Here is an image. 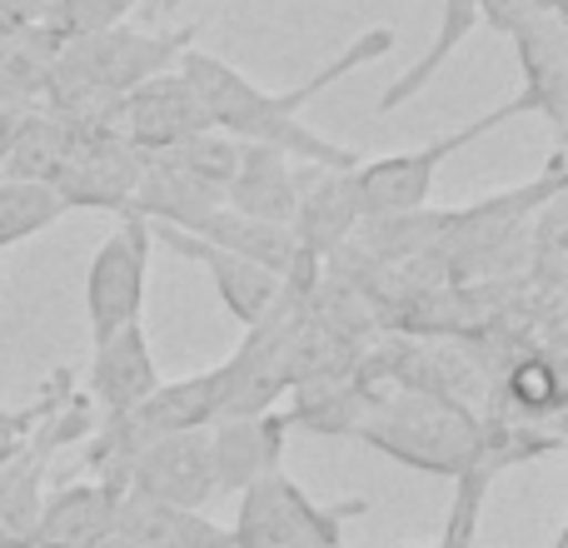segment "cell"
<instances>
[{
  "instance_id": "cell-1",
  "label": "cell",
  "mask_w": 568,
  "mask_h": 548,
  "mask_svg": "<svg viewBox=\"0 0 568 548\" xmlns=\"http://www.w3.org/2000/svg\"><path fill=\"white\" fill-rule=\"evenodd\" d=\"M394 50V30H369L354 45H344L329 65H320L310 80H300L294 90H265L255 80H245L235 65H225L220 55H205V50H185L175 60V70L190 80L200 110H205L210 130L240 140V145H275L294 165H320V170H354L359 155L339 150L334 140L314 135L304 125V105L314 95H324L329 85H339L349 70L369 65V60L389 55Z\"/></svg>"
},
{
  "instance_id": "cell-2",
  "label": "cell",
  "mask_w": 568,
  "mask_h": 548,
  "mask_svg": "<svg viewBox=\"0 0 568 548\" xmlns=\"http://www.w3.org/2000/svg\"><path fill=\"white\" fill-rule=\"evenodd\" d=\"M479 429L484 414H469L464 404L444 399V394L389 384V389H374L369 409H364L359 429L349 439L369 444L374 454L404 464V469L454 479L479 449Z\"/></svg>"
},
{
  "instance_id": "cell-3",
  "label": "cell",
  "mask_w": 568,
  "mask_h": 548,
  "mask_svg": "<svg viewBox=\"0 0 568 548\" xmlns=\"http://www.w3.org/2000/svg\"><path fill=\"white\" fill-rule=\"evenodd\" d=\"M195 30H130V26H110L95 35H75L60 40L55 60H50V90L45 100L60 95H105V100H125L135 85H145L150 75L175 70V60L190 50ZM40 100V105H45Z\"/></svg>"
},
{
  "instance_id": "cell-4",
  "label": "cell",
  "mask_w": 568,
  "mask_h": 548,
  "mask_svg": "<svg viewBox=\"0 0 568 548\" xmlns=\"http://www.w3.org/2000/svg\"><path fill=\"white\" fill-rule=\"evenodd\" d=\"M514 115H529L519 95L504 100V105H499V110H489V115L469 120V125L454 130V135L429 140L424 150H404V155L359 160L354 170H344V185H349L359 220H384V215H409V210H424V205H429L434 175H439L444 160H454L464 145H474V140L494 135V130L509 125Z\"/></svg>"
},
{
  "instance_id": "cell-5",
  "label": "cell",
  "mask_w": 568,
  "mask_h": 548,
  "mask_svg": "<svg viewBox=\"0 0 568 548\" xmlns=\"http://www.w3.org/2000/svg\"><path fill=\"white\" fill-rule=\"evenodd\" d=\"M369 509V499L344 504H314L284 469L250 484L235 504L230 524V548H344L339 529Z\"/></svg>"
},
{
  "instance_id": "cell-6",
  "label": "cell",
  "mask_w": 568,
  "mask_h": 548,
  "mask_svg": "<svg viewBox=\"0 0 568 548\" xmlns=\"http://www.w3.org/2000/svg\"><path fill=\"white\" fill-rule=\"evenodd\" d=\"M150 225L140 215H115V230L95 245L85 270V324L90 344L110 339L115 329L140 324L145 304V274H150Z\"/></svg>"
},
{
  "instance_id": "cell-7",
  "label": "cell",
  "mask_w": 568,
  "mask_h": 548,
  "mask_svg": "<svg viewBox=\"0 0 568 548\" xmlns=\"http://www.w3.org/2000/svg\"><path fill=\"white\" fill-rule=\"evenodd\" d=\"M120 494H140L155 504H180V509H205L215 499V464H210V429H185L150 439L125 454L115 469Z\"/></svg>"
},
{
  "instance_id": "cell-8",
  "label": "cell",
  "mask_w": 568,
  "mask_h": 548,
  "mask_svg": "<svg viewBox=\"0 0 568 548\" xmlns=\"http://www.w3.org/2000/svg\"><path fill=\"white\" fill-rule=\"evenodd\" d=\"M135 180H140V155L130 150L125 135H75L70 130L65 165L55 175L65 210H110V215H125Z\"/></svg>"
},
{
  "instance_id": "cell-9",
  "label": "cell",
  "mask_w": 568,
  "mask_h": 548,
  "mask_svg": "<svg viewBox=\"0 0 568 548\" xmlns=\"http://www.w3.org/2000/svg\"><path fill=\"white\" fill-rule=\"evenodd\" d=\"M294 215H290V235L300 245L304 260L324 265L329 255H339L349 245V235L359 230V210L354 195L344 185V170H320V165H294Z\"/></svg>"
},
{
  "instance_id": "cell-10",
  "label": "cell",
  "mask_w": 568,
  "mask_h": 548,
  "mask_svg": "<svg viewBox=\"0 0 568 548\" xmlns=\"http://www.w3.org/2000/svg\"><path fill=\"white\" fill-rule=\"evenodd\" d=\"M514 50H519V70H524V110L544 115L554 130H568V26L564 10H539L514 30Z\"/></svg>"
},
{
  "instance_id": "cell-11",
  "label": "cell",
  "mask_w": 568,
  "mask_h": 548,
  "mask_svg": "<svg viewBox=\"0 0 568 548\" xmlns=\"http://www.w3.org/2000/svg\"><path fill=\"white\" fill-rule=\"evenodd\" d=\"M284 439L290 424L280 409L270 414H240V419L210 424V464H215V494H245L265 474L284 464Z\"/></svg>"
},
{
  "instance_id": "cell-12",
  "label": "cell",
  "mask_w": 568,
  "mask_h": 548,
  "mask_svg": "<svg viewBox=\"0 0 568 548\" xmlns=\"http://www.w3.org/2000/svg\"><path fill=\"white\" fill-rule=\"evenodd\" d=\"M200 130H210V120L180 70L150 75L145 85H135L125 95V140L135 155H160V150L200 135Z\"/></svg>"
},
{
  "instance_id": "cell-13",
  "label": "cell",
  "mask_w": 568,
  "mask_h": 548,
  "mask_svg": "<svg viewBox=\"0 0 568 548\" xmlns=\"http://www.w3.org/2000/svg\"><path fill=\"white\" fill-rule=\"evenodd\" d=\"M160 384L155 354L140 324L115 329L110 339L90 344V374H85V399L95 409V419H120L130 414L150 389Z\"/></svg>"
},
{
  "instance_id": "cell-14",
  "label": "cell",
  "mask_w": 568,
  "mask_h": 548,
  "mask_svg": "<svg viewBox=\"0 0 568 548\" xmlns=\"http://www.w3.org/2000/svg\"><path fill=\"white\" fill-rule=\"evenodd\" d=\"M145 225H150V220H145ZM150 240H160L165 250H175V255L195 260V265L210 274V284H215L220 304L230 309V319H240L245 329L260 319V314L270 309V304L280 300V290H284L280 274H270V270L250 265V260H240V255H225V250H215V245H205V240L185 235V230L150 225Z\"/></svg>"
},
{
  "instance_id": "cell-15",
  "label": "cell",
  "mask_w": 568,
  "mask_h": 548,
  "mask_svg": "<svg viewBox=\"0 0 568 548\" xmlns=\"http://www.w3.org/2000/svg\"><path fill=\"white\" fill-rule=\"evenodd\" d=\"M115 504L120 489L105 479H80V484H60L45 494L30 529V548H80L100 534L115 529Z\"/></svg>"
},
{
  "instance_id": "cell-16",
  "label": "cell",
  "mask_w": 568,
  "mask_h": 548,
  "mask_svg": "<svg viewBox=\"0 0 568 548\" xmlns=\"http://www.w3.org/2000/svg\"><path fill=\"white\" fill-rule=\"evenodd\" d=\"M294 160L275 145H240L235 175L225 185V210L245 220H265V225H290L294 215Z\"/></svg>"
},
{
  "instance_id": "cell-17",
  "label": "cell",
  "mask_w": 568,
  "mask_h": 548,
  "mask_svg": "<svg viewBox=\"0 0 568 548\" xmlns=\"http://www.w3.org/2000/svg\"><path fill=\"white\" fill-rule=\"evenodd\" d=\"M115 534H125L135 548H230V524H215L205 509L155 504L140 494H120Z\"/></svg>"
},
{
  "instance_id": "cell-18",
  "label": "cell",
  "mask_w": 568,
  "mask_h": 548,
  "mask_svg": "<svg viewBox=\"0 0 568 548\" xmlns=\"http://www.w3.org/2000/svg\"><path fill=\"white\" fill-rule=\"evenodd\" d=\"M195 240H205V245L225 250V255H240L250 260V265L280 274V280H290L294 270H314V260L300 255V245H294L290 225H265V220H245L235 215V210H210L205 220H200L195 230H190Z\"/></svg>"
},
{
  "instance_id": "cell-19",
  "label": "cell",
  "mask_w": 568,
  "mask_h": 548,
  "mask_svg": "<svg viewBox=\"0 0 568 548\" xmlns=\"http://www.w3.org/2000/svg\"><path fill=\"white\" fill-rule=\"evenodd\" d=\"M374 389L359 374H339V379H320V384H300L290 389V409L284 424L304 434H329V439H349L359 429L364 409H369Z\"/></svg>"
},
{
  "instance_id": "cell-20",
  "label": "cell",
  "mask_w": 568,
  "mask_h": 548,
  "mask_svg": "<svg viewBox=\"0 0 568 548\" xmlns=\"http://www.w3.org/2000/svg\"><path fill=\"white\" fill-rule=\"evenodd\" d=\"M45 469L50 449L40 434L0 464V548H30V529L45 504Z\"/></svg>"
},
{
  "instance_id": "cell-21",
  "label": "cell",
  "mask_w": 568,
  "mask_h": 548,
  "mask_svg": "<svg viewBox=\"0 0 568 548\" xmlns=\"http://www.w3.org/2000/svg\"><path fill=\"white\" fill-rule=\"evenodd\" d=\"M499 394L519 424H554L568 404V374L549 349H524L519 359H509L499 379Z\"/></svg>"
},
{
  "instance_id": "cell-22",
  "label": "cell",
  "mask_w": 568,
  "mask_h": 548,
  "mask_svg": "<svg viewBox=\"0 0 568 548\" xmlns=\"http://www.w3.org/2000/svg\"><path fill=\"white\" fill-rule=\"evenodd\" d=\"M70 150V130L60 125L55 110L36 105L26 110L20 130L10 135V150L0 160V180H36V185H55L60 165H65Z\"/></svg>"
},
{
  "instance_id": "cell-23",
  "label": "cell",
  "mask_w": 568,
  "mask_h": 548,
  "mask_svg": "<svg viewBox=\"0 0 568 548\" xmlns=\"http://www.w3.org/2000/svg\"><path fill=\"white\" fill-rule=\"evenodd\" d=\"M60 40L45 26H0V95L40 105L50 90V60Z\"/></svg>"
},
{
  "instance_id": "cell-24",
  "label": "cell",
  "mask_w": 568,
  "mask_h": 548,
  "mask_svg": "<svg viewBox=\"0 0 568 548\" xmlns=\"http://www.w3.org/2000/svg\"><path fill=\"white\" fill-rule=\"evenodd\" d=\"M474 26H479V0H444V16H439V30H434L429 50L419 55V65L404 70V75L379 95V115H394V110H399L404 100L419 95V90L444 70V60H449L454 50H459L464 40H469V30H474Z\"/></svg>"
},
{
  "instance_id": "cell-25",
  "label": "cell",
  "mask_w": 568,
  "mask_h": 548,
  "mask_svg": "<svg viewBox=\"0 0 568 548\" xmlns=\"http://www.w3.org/2000/svg\"><path fill=\"white\" fill-rule=\"evenodd\" d=\"M65 200L55 185H36V180H0V250L26 245L55 220H65Z\"/></svg>"
},
{
  "instance_id": "cell-26",
  "label": "cell",
  "mask_w": 568,
  "mask_h": 548,
  "mask_svg": "<svg viewBox=\"0 0 568 548\" xmlns=\"http://www.w3.org/2000/svg\"><path fill=\"white\" fill-rule=\"evenodd\" d=\"M155 160L185 170L190 180H200V185H210V190H220V195H225L230 175H235V160H240V140L220 135V130H200V135H190V140H180V145L160 150Z\"/></svg>"
},
{
  "instance_id": "cell-27",
  "label": "cell",
  "mask_w": 568,
  "mask_h": 548,
  "mask_svg": "<svg viewBox=\"0 0 568 548\" xmlns=\"http://www.w3.org/2000/svg\"><path fill=\"white\" fill-rule=\"evenodd\" d=\"M135 6L140 0H50L40 26L55 40H75V35H95V30H110V26H125L135 16Z\"/></svg>"
},
{
  "instance_id": "cell-28",
  "label": "cell",
  "mask_w": 568,
  "mask_h": 548,
  "mask_svg": "<svg viewBox=\"0 0 568 548\" xmlns=\"http://www.w3.org/2000/svg\"><path fill=\"white\" fill-rule=\"evenodd\" d=\"M65 399V389L45 394L40 404H30V409H0V464L10 459V454H20L30 439H36V429L55 414V404Z\"/></svg>"
},
{
  "instance_id": "cell-29",
  "label": "cell",
  "mask_w": 568,
  "mask_h": 548,
  "mask_svg": "<svg viewBox=\"0 0 568 548\" xmlns=\"http://www.w3.org/2000/svg\"><path fill=\"white\" fill-rule=\"evenodd\" d=\"M529 16H539L534 0H479V20H489L499 35H514Z\"/></svg>"
},
{
  "instance_id": "cell-30",
  "label": "cell",
  "mask_w": 568,
  "mask_h": 548,
  "mask_svg": "<svg viewBox=\"0 0 568 548\" xmlns=\"http://www.w3.org/2000/svg\"><path fill=\"white\" fill-rule=\"evenodd\" d=\"M50 0H0V26H40Z\"/></svg>"
},
{
  "instance_id": "cell-31",
  "label": "cell",
  "mask_w": 568,
  "mask_h": 548,
  "mask_svg": "<svg viewBox=\"0 0 568 548\" xmlns=\"http://www.w3.org/2000/svg\"><path fill=\"white\" fill-rule=\"evenodd\" d=\"M26 110H36L30 100H16V95H0V160H6L10 150V135L20 130V120H26Z\"/></svg>"
},
{
  "instance_id": "cell-32",
  "label": "cell",
  "mask_w": 568,
  "mask_h": 548,
  "mask_svg": "<svg viewBox=\"0 0 568 548\" xmlns=\"http://www.w3.org/2000/svg\"><path fill=\"white\" fill-rule=\"evenodd\" d=\"M80 548H135V544H130L125 534L110 529V534H100V539H90V544H80Z\"/></svg>"
},
{
  "instance_id": "cell-33",
  "label": "cell",
  "mask_w": 568,
  "mask_h": 548,
  "mask_svg": "<svg viewBox=\"0 0 568 548\" xmlns=\"http://www.w3.org/2000/svg\"><path fill=\"white\" fill-rule=\"evenodd\" d=\"M539 10H564V0H534Z\"/></svg>"
},
{
  "instance_id": "cell-34",
  "label": "cell",
  "mask_w": 568,
  "mask_h": 548,
  "mask_svg": "<svg viewBox=\"0 0 568 548\" xmlns=\"http://www.w3.org/2000/svg\"><path fill=\"white\" fill-rule=\"evenodd\" d=\"M434 548H439V544H434Z\"/></svg>"
}]
</instances>
